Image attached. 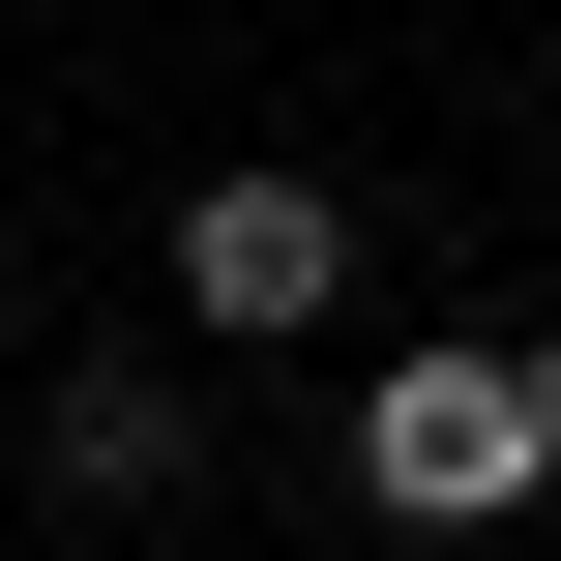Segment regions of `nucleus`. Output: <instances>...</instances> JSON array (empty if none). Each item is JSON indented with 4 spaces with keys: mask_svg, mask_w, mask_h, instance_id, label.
<instances>
[{
    "mask_svg": "<svg viewBox=\"0 0 561 561\" xmlns=\"http://www.w3.org/2000/svg\"><path fill=\"white\" fill-rule=\"evenodd\" d=\"M355 503H385V533H503V503H561V325L385 355V385H355Z\"/></svg>",
    "mask_w": 561,
    "mask_h": 561,
    "instance_id": "obj_1",
    "label": "nucleus"
},
{
    "mask_svg": "<svg viewBox=\"0 0 561 561\" xmlns=\"http://www.w3.org/2000/svg\"><path fill=\"white\" fill-rule=\"evenodd\" d=\"M59 473H89V503H178V473H207L178 355H59Z\"/></svg>",
    "mask_w": 561,
    "mask_h": 561,
    "instance_id": "obj_3",
    "label": "nucleus"
},
{
    "mask_svg": "<svg viewBox=\"0 0 561 561\" xmlns=\"http://www.w3.org/2000/svg\"><path fill=\"white\" fill-rule=\"evenodd\" d=\"M325 296H355V207H325V178H207V207H178V325H207V355H296Z\"/></svg>",
    "mask_w": 561,
    "mask_h": 561,
    "instance_id": "obj_2",
    "label": "nucleus"
}]
</instances>
